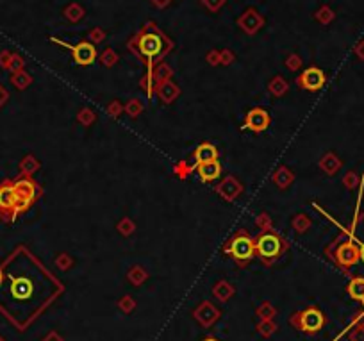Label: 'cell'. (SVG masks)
<instances>
[{"label":"cell","instance_id":"cell-1","mask_svg":"<svg viewBox=\"0 0 364 341\" xmlns=\"http://www.w3.org/2000/svg\"><path fill=\"white\" fill-rule=\"evenodd\" d=\"M129 48L138 55L140 59H143L148 68V75L154 73V65L157 61L164 58L168 52L174 48V43L168 36H164V32L157 27L156 24L148 22L143 25V29H140L136 36L130 40Z\"/></svg>","mask_w":364,"mask_h":341},{"label":"cell","instance_id":"cell-2","mask_svg":"<svg viewBox=\"0 0 364 341\" xmlns=\"http://www.w3.org/2000/svg\"><path fill=\"white\" fill-rule=\"evenodd\" d=\"M286 250H288L286 239L280 234H277L275 231L261 232V236L255 239V256L268 266L275 263Z\"/></svg>","mask_w":364,"mask_h":341},{"label":"cell","instance_id":"cell-3","mask_svg":"<svg viewBox=\"0 0 364 341\" xmlns=\"http://www.w3.org/2000/svg\"><path fill=\"white\" fill-rule=\"evenodd\" d=\"M223 254L231 256L236 261V264L243 268L255 257V239H252L248 231L239 229L223 247Z\"/></svg>","mask_w":364,"mask_h":341},{"label":"cell","instance_id":"cell-4","mask_svg":"<svg viewBox=\"0 0 364 341\" xmlns=\"http://www.w3.org/2000/svg\"><path fill=\"white\" fill-rule=\"evenodd\" d=\"M13 184H14V195H16V205H14L13 216H18L20 213L27 211L34 204L37 195H41V190L31 177H20Z\"/></svg>","mask_w":364,"mask_h":341},{"label":"cell","instance_id":"cell-5","mask_svg":"<svg viewBox=\"0 0 364 341\" xmlns=\"http://www.w3.org/2000/svg\"><path fill=\"white\" fill-rule=\"evenodd\" d=\"M290 321L293 327L298 329V331L307 332V334H316V332H320L323 329L325 314L318 307H307V309L293 314Z\"/></svg>","mask_w":364,"mask_h":341},{"label":"cell","instance_id":"cell-6","mask_svg":"<svg viewBox=\"0 0 364 341\" xmlns=\"http://www.w3.org/2000/svg\"><path fill=\"white\" fill-rule=\"evenodd\" d=\"M52 43H58L59 47L66 48V50L72 52V58L77 65L81 66H88V65H93L97 59V48L93 47L91 43L88 41H82V43H77V45H70L63 40H58V38H50Z\"/></svg>","mask_w":364,"mask_h":341},{"label":"cell","instance_id":"cell-7","mask_svg":"<svg viewBox=\"0 0 364 341\" xmlns=\"http://www.w3.org/2000/svg\"><path fill=\"white\" fill-rule=\"evenodd\" d=\"M272 123L270 113L262 107H254L245 116V122L241 123V130H252V132H264Z\"/></svg>","mask_w":364,"mask_h":341},{"label":"cell","instance_id":"cell-8","mask_svg":"<svg viewBox=\"0 0 364 341\" xmlns=\"http://www.w3.org/2000/svg\"><path fill=\"white\" fill-rule=\"evenodd\" d=\"M325 82H327V75H325L323 70L316 68V66L303 70L296 79V84L302 89H307V91H318V89L323 88Z\"/></svg>","mask_w":364,"mask_h":341},{"label":"cell","instance_id":"cell-9","mask_svg":"<svg viewBox=\"0 0 364 341\" xmlns=\"http://www.w3.org/2000/svg\"><path fill=\"white\" fill-rule=\"evenodd\" d=\"M334 261L343 268H350V266L357 264L361 261L359 256V247L354 241H344L334 252Z\"/></svg>","mask_w":364,"mask_h":341},{"label":"cell","instance_id":"cell-10","mask_svg":"<svg viewBox=\"0 0 364 341\" xmlns=\"http://www.w3.org/2000/svg\"><path fill=\"white\" fill-rule=\"evenodd\" d=\"M193 316L204 329H211L213 325L220 320L221 313H220V309L215 306V304H211L209 300H204L200 306L197 307V309L193 311Z\"/></svg>","mask_w":364,"mask_h":341},{"label":"cell","instance_id":"cell-11","mask_svg":"<svg viewBox=\"0 0 364 341\" xmlns=\"http://www.w3.org/2000/svg\"><path fill=\"white\" fill-rule=\"evenodd\" d=\"M216 193H218L220 197L223 198V200L234 202L236 198H238L239 195L243 193V184L236 177L228 175V177H225L223 181H221L220 184L216 186Z\"/></svg>","mask_w":364,"mask_h":341},{"label":"cell","instance_id":"cell-12","mask_svg":"<svg viewBox=\"0 0 364 341\" xmlns=\"http://www.w3.org/2000/svg\"><path fill=\"white\" fill-rule=\"evenodd\" d=\"M14 205H16V195H14V184L11 181H6L0 184V213L4 215H14Z\"/></svg>","mask_w":364,"mask_h":341},{"label":"cell","instance_id":"cell-13","mask_svg":"<svg viewBox=\"0 0 364 341\" xmlns=\"http://www.w3.org/2000/svg\"><path fill=\"white\" fill-rule=\"evenodd\" d=\"M11 295L16 300H25L32 295V282L25 277H11Z\"/></svg>","mask_w":364,"mask_h":341},{"label":"cell","instance_id":"cell-14","mask_svg":"<svg viewBox=\"0 0 364 341\" xmlns=\"http://www.w3.org/2000/svg\"><path fill=\"white\" fill-rule=\"evenodd\" d=\"M193 161L195 166L202 163H211V161H218V148L213 143H202L197 147V150L193 152Z\"/></svg>","mask_w":364,"mask_h":341},{"label":"cell","instance_id":"cell-15","mask_svg":"<svg viewBox=\"0 0 364 341\" xmlns=\"http://www.w3.org/2000/svg\"><path fill=\"white\" fill-rule=\"evenodd\" d=\"M198 177L202 182H213L221 175V164L218 161H211V163H202L197 166Z\"/></svg>","mask_w":364,"mask_h":341},{"label":"cell","instance_id":"cell-16","mask_svg":"<svg viewBox=\"0 0 364 341\" xmlns=\"http://www.w3.org/2000/svg\"><path fill=\"white\" fill-rule=\"evenodd\" d=\"M272 181L279 190H288L293 184V181H295V175H293V172L288 166H279L275 170V174H273Z\"/></svg>","mask_w":364,"mask_h":341},{"label":"cell","instance_id":"cell-17","mask_svg":"<svg viewBox=\"0 0 364 341\" xmlns=\"http://www.w3.org/2000/svg\"><path fill=\"white\" fill-rule=\"evenodd\" d=\"M157 95H159V99L163 100L164 104H171L179 97L177 84H175V82H171V81L163 82L161 86H157Z\"/></svg>","mask_w":364,"mask_h":341},{"label":"cell","instance_id":"cell-18","mask_svg":"<svg viewBox=\"0 0 364 341\" xmlns=\"http://www.w3.org/2000/svg\"><path fill=\"white\" fill-rule=\"evenodd\" d=\"M234 293H236L234 286H232L231 282H227V280H218V282L215 284V288H213V295H215L220 302L231 300V298L234 297Z\"/></svg>","mask_w":364,"mask_h":341},{"label":"cell","instance_id":"cell-19","mask_svg":"<svg viewBox=\"0 0 364 341\" xmlns=\"http://www.w3.org/2000/svg\"><path fill=\"white\" fill-rule=\"evenodd\" d=\"M239 24L243 25V29H245L248 34H254V32L261 27L262 20L259 18V14L255 13V11H246L245 16H243V20L239 22Z\"/></svg>","mask_w":364,"mask_h":341},{"label":"cell","instance_id":"cell-20","mask_svg":"<svg viewBox=\"0 0 364 341\" xmlns=\"http://www.w3.org/2000/svg\"><path fill=\"white\" fill-rule=\"evenodd\" d=\"M341 166V161L337 159L336 156H334L332 152L330 154H325L323 157H321V161H320V168L325 172V174H329V175H334L336 174V170Z\"/></svg>","mask_w":364,"mask_h":341},{"label":"cell","instance_id":"cell-21","mask_svg":"<svg viewBox=\"0 0 364 341\" xmlns=\"http://www.w3.org/2000/svg\"><path fill=\"white\" fill-rule=\"evenodd\" d=\"M348 295L354 300H364V279L362 277H355L348 284Z\"/></svg>","mask_w":364,"mask_h":341},{"label":"cell","instance_id":"cell-22","mask_svg":"<svg viewBox=\"0 0 364 341\" xmlns=\"http://www.w3.org/2000/svg\"><path fill=\"white\" fill-rule=\"evenodd\" d=\"M127 279H129L130 284H134V286H141V284L148 279V273H146L143 266H132V268L129 270V273H127Z\"/></svg>","mask_w":364,"mask_h":341},{"label":"cell","instance_id":"cell-23","mask_svg":"<svg viewBox=\"0 0 364 341\" xmlns=\"http://www.w3.org/2000/svg\"><path fill=\"white\" fill-rule=\"evenodd\" d=\"M20 168H22V174H24L25 177H31L32 174H36V172L40 170V161H37L34 156H27L24 161H22Z\"/></svg>","mask_w":364,"mask_h":341},{"label":"cell","instance_id":"cell-24","mask_svg":"<svg viewBox=\"0 0 364 341\" xmlns=\"http://www.w3.org/2000/svg\"><path fill=\"white\" fill-rule=\"evenodd\" d=\"M291 225H293V231H295L296 234H303V232H305L307 229L311 227V220H309V216H307V215H303V213H298V215L293 218Z\"/></svg>","mask_w":364,"mask_h":341},{"label":"cell","instance_id":"cell-25","mask_svg":"<svg viewBox=\"0 0 364 341\" xmlns=\"http://www.w3.org/2000/svg\"><path fill=\"white\" fill-rule=\"evenodd\" d=\"M268 89H270V91H272V95H275V97H282V95H286V93H288V89H290V86H288V82L284 81L282 77H275L272 82H270Z\"/></svg>","mask_w":364,"mask_h":341},{"label":"cell","instance_id":"cell-26","mask_svg":"<svg viewBox=\"0 0 364 341\" xmlns=\"http://www.w3.org/2000/svg\"><path fill=\"white\" fill-rule=\"evenodd\" d=\"M257 332L262 338H270L277 332V324L273 320H261L257 324Z\"/></svg>","mask_w":364,"mask_h":341},{"label":"cell","instance_id":"cell-27","mask_svg":"<svg viewBox=\"0 0 364 341\" xmlns=\"http://www.w3.org/2000/svg\"><path fill=\"white\" fill-rule=\"evenodd\" d=\"M255 313H257V316L261 318V320H273V316L277 314V309L270 302H262L261 306L257 307Z\"/></svg>","mask_w":364,"mask_h":341},{"label":"cell","instance_id":"cell-28","mask_svg":"<svg viewBox=\"0 0 364 341\" xmlns=\"http://www.w3.org/2000/svg\"><path fill=\"white\" fill-rule=\"evenodd\" d=\"M195 170H197V166H195V164H187L186 161H181V163H177V164H175V168H174L175 175H177L179 179H186L187 175H191Z\"/></svg>","mask_w":364,"mask_h":341},{"label":"cell","instance_id":"cell-29","mask_svg":"<svg viewBox=\"0 0 364 341\" xmlns=\"http://www.w3.org/2000/svg\"><path fill=\"white\" fill-rule=\"evenodd\" d=\"M141 111H143V104H141L138 99H130L129 102L125 104V113L129 115L130 118H136V116H140Z\"/></svg>","mask_w":364,"mask_h":341},{"label":"cell","instance_id":"cell-30","mask_svg":"<svg viewBox=\"0 0 364 341\" xmlns=\"http://www.w3.org/2000/svg\"><path fill=\"white\" fill-rule=\"evenodd\" d=\"M95 118H97V115L93 113V109H89V107H82L81 111H79V115H77V122L79 123H82V125H91L93 122H95Z\"/></svg>","mask_w":364,"mask_h":341},{"label":"cell","instance_id":"cell-31","mask_svg":"<svg viewBox=\"0 0 364 341\" xmlns=\"http://www.w3.org/2000/svg\"><path fill=\"white\" fill-rule=\"evenodd\" d=\"M134 307H136V302H134V298L130 297V295H125V297H122L118 300V309L122 311V313H125V314L132 313Z\"/></svg>","mask_w":364,"mask_h":341},{"label":"cell","instance_id":"cell-32","mask_svg":"<svg viewBox=\"0 0 364 341\" xmlns=\"http://www.w3.org/2000/svg\"><path fill=\"white\" fill-rule=\"evenodd\" d=\"M136 231V225H134V222L130 218H122L120 220V223H118V232L122 236H130L132 232Z\"/></svg>","mask_w":364,"mask_h":341},{"label":"cell","instance_id":"cell-33","mask_svg":"<svg viewBox=\"0 0 364 341\" xmlns=\"http://www.w3.org/2000/svg\"><path fill=\"white\" fill-rule=\"evenodd\" d=\"M55 264H58L59 270L66 272V270L73 266V259H72V256H68V254H59V256L55 257Z\"/></svg>","mask_w":364,"mask_h":341},{"label":"cell","instance_id":"cell-34","mask_svg":"<svg viewBox=\"0 0 364 341\" xmlns=\"http://www.w3.org/2000/svg\"><path fill=\"white\" fill-rule=\"evenodd\" d=\"M170 75H171V72H170V68H166V66H163V68H159V70H154V73H152V77L156 79L157 86H161L163 82L170 81Z\"/></svg>","mask_w":364,"mask_h":341},{"label":"cell","instance_id":"cell-35","mask_svg":"<svg viewBox=\"0 0 364 341\" xmlns=\"http://www.w3.org/2000/svg\"><path fill=\"white\" fill-rule=\"evenodd\" d=\"M255 223H257V227L261 229L262 232L266 231H272V218H270L266 213H261V215L255 218Z\"/></svg>","mask_w":364,"mask_h":341},{"label":"cell","instance_id":"cell-36","mask_svg":"<svg viewBox=\"0 0 364 341\" xmlns=\"http://www.w3.org/2000/svg\"><path fill=\"white\" fill-rule=\"evenodd\" d=\"M123 109H125V107H123L122 104L118 102V100H114V102L109 104V107H107V113H109L112 118H118V116L122 115Z\"/></svg>","mask_w":364,"mask_h":341},{"label":"cell","instance_id":"cell-37","mask_svg":"<svg viewBox=\"0 0 364 341\" xmlns=\"http://www.w3.org/2000/svg\"><path fill=\"white\" fill-rule=\"evenodd\" d=\"M14 84H16V88H20V89L27 88V86L31 84V77H29V75H18V77H14Z\"/></svg>","mask_w":364,"mask_h":341},{"label":"cell","instance_id":"cell-38","mask_svg":"<svg viewBox=\"0 0 364 341\" xmlns=\"http://www.w3.org/2000/svg\"><path fill=\"white\" fill-rule=\"evenodd\" d=\"M102 63L106 66L114 65V63H116V54L112 50H106V52H104V55H102Z\"/></svg>","mask_w":364,"mask_h":341},{"label":"cell","instance_id":"cell-39","mask_svg":"<svg viewBox=\"0 0 364 341\" xmlns=\"http://www.w3.org/2000/svg\"><path fill=\"white\" fill-rule=\"evenodd\" d=\"M300 65H302V61L298 59V55H290V59H288V66L295 72V70L300 68Z\"/></svg>","mask_w":364,"mask_h":341},{"label":"cell","instance_id":"cell-40","mask_svg":"<svg viewBox=\"0 0 364 341\" xmlns=\"http://www.w3.org/2000/svg\"><path fill=\"white\" fill-rule=\"evenodd\" d=\"M66 18H70V20H79L81 18V11L77 9V7H72V9H66Z\"/></svg>","mask_w":364,"mask_h":341},{"label":"cell","instance_id":"cell-41","mask_svg":"<svg viewBox=\"0 0 364 341\" xmlns=\"http://www.w3.org/2000/svg\"><path fill=\"white\" fill-rule=\"evenodd\" d=\"M43 341H65V339H63L61 336L58 334V332L52 331V332H48V336H47V338H45Z\"/></svg>","mask_w":364,"mask_h":341},{"label":"cell","instance_id":"cell-42","mask_svg":"<svg viewBox=\"0 0 364 341\" xmlns=\"http://www.w3.org/2000/svg\"><path fill=\"white\" fill-rule=\"evenodd\" d=\"M204 2L207 4V6L211 7V9H216V7H218L220 4H221V0H204Z\"/></svg>","mask_w":364,"mask_h":341},{"label":"cell","instance_id":"cell-43","mask_svg":"<svg viewBox=\"0 0 364 341\" xmlns=\"http://www.w3.org/2000/svg\"><path fill=\"white\" fill-rule=\"evenodd\" d=\"M152 2H154V4H156V6H157V7H164V6H166V4H168V2H170V0H152Z\"/></svg>","mask_w":364,"mask_h":341},{"label":"cell","instance_id":"cell-44","mask_svg":"<svg viewBox=\"0 0 364 341\" xmlns=\"http://www.w3.org/2000/svg\"><path fill=\"white\" fill-rule=\"evenodd\" d=\"M359 256H361V261H364V243L359 245Z\"/></svg>","mask_w":364,"mask_h":341},{"label":"cell","instance_id":"cell-45","mask_svg":"<svg viewBox=\"0 0 364 341\" xmlns=\"http://www.w3.org/2000/svg\"><path fill=\"white\" fill-rule=\"evenodd\" d=\"M100 38H102V34H100V32H93V40H100Z\"/></svg>","mask_w":364,"mask_h":341},{"label":"cell","instance_id":"cell-46","mask_svg":"<svg viewBox=\"0 0 364 341\" xmlns=\"http://www.w3.org/2000/svg\"><path fill=\"white\" fill-rule=\"evenodd\" d=\"M2 280H4V272L0 270V286H2Z\"/></svg>","mask_w":364,"mask_h":341},{"label":"cell","instance_id":"cell-47","mask_svg":"<svg viewBox=\"0 0 364 341\" xmlns=\"http://www.w3.org/2000/svg\"><path fill=\"white\" fill-rule=\"evenodd\" d=\"M202 341H218V339H215V338H205V339H202Z\"/></svg>","mask_w":364,"mask_h":341},{"label":"cell","instance_id":"cell-48","mask_svg":"<svg viewBox=\"0 0 364 341\" xmlns=\"http://www.w3.org/2000/svg\"><path fill=\"white\" fill-rule=\"evenodd\" d=\"M0 341H2V339H0Z\"/></svg>","mask_w":364,"mask_h":341}]
</instances>
